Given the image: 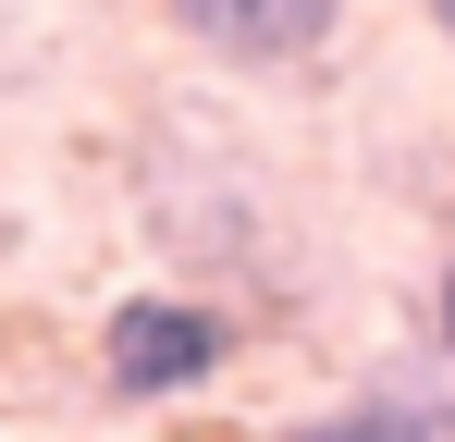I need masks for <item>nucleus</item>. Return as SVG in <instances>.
Listing matches in <instances>:
<instances>
[{
  "label": "nucleus",
  "mask_w": 455,
  "mask_h": 442,
  "mask_svg": "<svg viewBox=\"0 0 455 442\" xmlns=\"http://www.w3.org/2000/svg\"><path fill=\"white\" fill-rule=\"evenodd\" d=\"M222 357H234V320L210 295H124L99 320V393L111 406H172V393L222 381Z\"/></svg>",
  "instance_id": "1"
},
{
  "label": "nucleus",
  "mask_w": 455,
  "mask_h": 442,
  "mask_svg": "<svg viewBox=\"0 0 455 442\" xmlns=\"http://www.w3.org/2000/svg\"><path fill=\"white\" fill-rule=\"evenodd\" d=\"M210 62L234 74H283V62H320L332 50V25H345V0H160Z\"/></svg>",
  "instance_id": "2"
},
{
  "label": "nucleus",
  "mask_w": 455,
  "mask_h": 442,
  "mask_svg": "<svg viewBox=\"0 0 455 442\" xmlns=\"http://www.w3.org/2000/svg\"><path fill=\"white\" fill-rule=\"evenodd\" d=\"M296 442H455V393H357V406H320Z\"/></svg>",
  "instance_id": "3"
},
{
  "label": "nucleus",
  "mask_w": 455,
  "mask_h": 442,
  "mask_svg": "<svg viewBox=\"0 0 455 442\" xmlns=\"http://www.w3.org/2000/svg\"><path fill=\"white\" fill-rule=\"evenodd\" d=\"M431 332H443V357H455V271H443V295H431Z\"/></svg>",
  "instance_id": "4"
},
{
  "label": "nucleus",
  "mask_w": 455,
  "mask_h": 442,
  "mask_svg": "<svg viewBox=\"0 0 455 442\" xmlns=\"http://www.w3.org/2000/svg\"><path fill=\"white\" fill-rule=\"evenodd\" d=\"M431 12H443V37H455V0H431Z\"/></svg>",
  "instance_id": "5"
}]
</instances>
